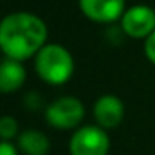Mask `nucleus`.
I'll return each mask as SVG.
<instances>
[{
    "mask_svg": "<svg viewBox=\"0 0 155 155\" xmlns=\"http://www.w3.org/2000/svg\"><path fill=\"white\" fill-rule=\"evenodd\" d=\"M125 105L120 97L114 94H105L95 100L94 104V118L98 127L104 130H114L124 122Z\"/></svg>",
    "mask_w": 155,
    "mask_h": 155,
    "instance_id": "0eeeda50",
    "label": "nucleus"
},
{
    "mask_svg": "<svg viewBox=\"0 0 155 155\" xmlns=\"http://www.w3.org/2000/svg\"><path fill=\"white\" fill-rule=\"evenodd\" d=\"M24 105H25V108H28V110L37 112V110L42 108L44 100H42V97L37 94V92H28V94L24 97Z\"/></svg>",
    "mask_w": 155,
    "mask_h": 155,
    "instance_id": "9b49d317",
    "label": "nucleus"
},
{
    "mask_svg": "<svg viewBox=\"0 0 155 155\" xmlns=\"http://www.w3.org/2000/svg\"><path fill=\"white\" fill-rule=\"evenodd\" d=\"M120 28L127 37L145 40L155 32V10L148 5H134L120 18Z\"/></svg>",
    "mask_w": 155,
    "mask_h": 155,
    "instance_id": "39448f33",
    "label": "nucleus"
},
{
    "mask_svg": "<svg viewBox=\"0 0 155 155\" xmlns=\"http://www.w3.org/2000/svg\"><path fill=\"white\" fill-rule=\"evenodd\" d=\"M27 80V70L24 62L4 58L0 65V90L4 94H14L20 90Z\"/></svg>",
    "mask_w": 155,
    "mask_h": 155,
    "instance_id": "6e6552de",
    "label": "nucleus"
},
{
    "mask_svg": "<svg viewBox=\"0 0 155 155\" xmlns=\"http://www.w3.org/2000/svg\"><path fill=\"white\" fill-rule=\"evenodd\" d=\"M85 118V107L80 98L64 95L45 108V122L55 130H77Z\"/></svg>",
    "mask_w": 155,
    "mask_h": 155,
    "instance_id": "7ed1b4c3",
    "label": "nucleus"
},
{
    "mask_svg": "<svg viewBox=\"0 0 155 155\" xmlns=\"http://www.w3.org/2000/svg\"><path fill=\"white\" fill-rule=\"evenodd\" d=\"M48 28L32 12H12L0 24V48L5 58L25 62L47 45Z\"/></svg>",
    "mask_w": 155,
    "mask_h": 155,
    "instance_id": "f257e3e1",
    "label": "nucleus"
},
{
    "mask_svg": "<svg viewBox=\"0 0 155 155\" xmlns=\"http://www.w3.org/2000/svg\"><path fill=\"white\" fill-rule=\"evenodd\" d=\"M80 12L95 24H114L125 14V0H78Z\"/></svg>",
    "mask_w": 155,
    "mask_h": 155,
    "instance_id": "423d86ee",
    "label": "nucleus"
},
{
    "mask_svg": "<svg viewBox=\"0 0 155 155\" xmlns=\"http://www.w3.org/2000/svg\"><path fill=\"white\" fill-rule=\"evenodd\" d=\"M143 54H145V57H147V60L155 65V32L145 38V42H143Z\"/></svg>",
    "mask_w": 155,
    "mask_h": 155,
    "instance_id": "f8f14e48",
    "label": "nucleus"
},
{
    "mask_svg": "<svg viewBox=\"0 0 155 155\" xmlns=\"http://www.w3.org/2000/svg\"><path fill=\"white\" fill-rule=\"evenodd\" d=\"M37 75L48 85H64L72 78L75 62L68 48L60 44H47L34 58Z\"/></svg>",
    "mask_w": 155,
    "mask_h": 155,
    "instance_id": "f03ea898",
    "label": "nucleus"
},
{
    "mask_svg": "<svg viewBox=\"0 0 155 155\" xmlns=\"http://www.w3.org/2000/svg\"><path fill=\"white\" fill-rule=\"evenodd\" d=\"M18 147L14 145L12 142H7V140H2L0 143V155H20L18 153Z\"/></svg>",
    "mask_w": 155,
    "mask_h": 155,
    "instance_id": "ddd939ff",
    "label": "nucleus"
},
{
    "mask_svg": "<svg viewBox=\"0 0 155 155\" xmlns=\"http://www.w3.org/2000/svg\"><path fill=\"white\" fill-rule=\"evenodd\" d=\"M70 155H107L110 137L98 125H84L74 130L68 142Z\"/></svg>",
    "mask_w": 155,
    "mask_h": 155,
    "instance_id": "20e7f679",
    "label": "nucleus"
},
{
    "mask_svg": "<svg viewBox=\"0 0 155 155\" xmlns=\"http://www.w3.org/2000/svg\"><path fill=\"white\" fill-rule=\"evenodd\" d=\"M17 147L24 155H48L50 140L44 132L28 128L17 137Z\"/></svg>",
    "mask_w": 155,
    "mask_h": 155,
    "instance_id": "1a4fd4ad",
    "label": "nucleus"
},
{
    "mask_svg": "<svg viewBox=\"0 0 155 155\" xmlns=\"http://www.w3.org/2000/svg\"><path fill=\"white\" fill-rule=\"evenodd\" d=\"M18 122L12 115H4L0 120V137L2 140L10 142L12 138L18 137Z\"/></svg>",
    "mask_w": 155,
    "mask_h": 155,
    "instance_id": "9d476101",
    "label": "nucleus"
}]
</instances>
